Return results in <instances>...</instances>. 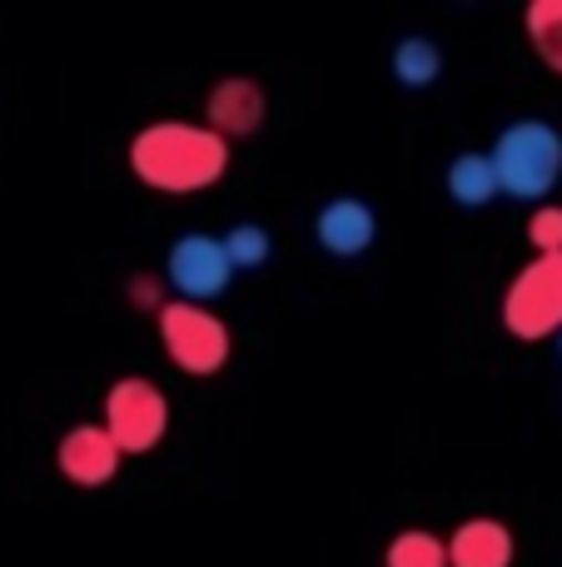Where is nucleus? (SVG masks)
Segmentation results:
<instances>
[{"label": "nucleus", "mask_w": 562, "mask_h": 567, "mask_svg": "<svg viewBox=\"0 0 562 567\" xmlns=\"http://www.w3.org/2000/svg\"><path fill=\"white\" fill-rule=\"evenodd\" d=\"M129 165L145 179L149 189H165V195H195L209 189L219 175L229 169V140H219L205 125H149L135 135L129 145Z\"/></svg>", "instance_id": "obj_1"}, {"label": "nucleus", "mask_w": 562, "mask_h": 567, "mask_svg": "<svg viewBox=\"0 0 562 567\" xmlns=\"http://www.w3.org/2000/svg\"><path fill=\"white\" fill-rule=\"evenodd\" d=\"M488 165H493L498 195L543 199L562 179V135L548 120H518L488 150Z\"/></svg>", "instance_id": "obj_2"}, {"label": "nucleus", "mask_w": 562, "mask_h": 567, "mask_svg": "<svg viewBox=\"0 0 562 567\" xmlns=\"http://www.w3.org/2000/svg\"><path fill=\"white\" fill-rule=\"evenodd\" d=\"M503 329L513 339H548L562 329V255H538L503 293Z\"/></svg>", "instance_id": "obj_3"}, {"label": "nucleus", "mask_w": 562, "mask_h": 567, "mask_svg": "<svg viewBox=\"0 0 562 567\" xmlns=\"http://www.w3.org/2000/svg\"><path fill=\"white\" fill-rule=\"evenodd\" d=\"M159 339H165L169 359L185 373L205 379V373H219L229 359V329L225 319L205 309V303H159Z\"/></svg>", "instance_id": "obj_4"}, {"label": "nucleus", "mask_w": 562, "mask_h": 567, "mask_svg": "<svg viewBox=\"0 0 562 567\" xmlns=\"http://www.w3.org/2000/svg\"><path fill=\"white\" fill-rule=\"evenodd\" d=\"M100 429L110 433V443L125 453H149L169 429V403L165 393L149 379H119L105 399V423Z\"/></svg>", "instance_id": "obj_5"}, {"label": "nucleus", "mask_w": 562, "mask_h": 567, "mask_svg": "<svg viewBox=\"0 0 562 567\" xmlns=\"http://www.w3.org/2000/svg\"><path fill=\"white\" fill-rule=\"evenodd\" d=\"M229 265L225 245L215 235H185L175 249H169V284L179 289L185 303H205V299H219L229 289Z\"/></svg>", "instance_id": "obj_6"}, {"label": "nucleus", "mask_w": 562, "mask_h": 567, "mask_svg": "<svg viewBox=\"0 0 562 567\" xmlns=\"http://www.w3.org/2000/svg\"><path fill=\"white\" fill-rule=\"evenodd\" d=\"M119 468V449L110 443V433L100 423H80L60 439V473L80 488H105Z\"/></svg>", "instance_id": "obj_7"}, {"label": "nucleus", "mask_w": 562, "mask_h": 567, "mask_svg": "<svg viewBox=\"0 0 562 567\" xmlns=\"http://www.w3.org/2000/svg\"><path fill=\"white\" fill-rule=\"evenodd\" d=\"M205 115H209L205 130H215L219 140L254 135L259 120H264V90H259L254 80H244V75H229V80H219V85L209 90Z\"/></svg>", "instance_id": "obj_8"}, {"label": "nucleus", "mask_w": 562, "mask_h": 567, "mask_svg": "<svg viewBox=\"0 0 562 567\" xmlns=\"http://www.w3.org/2000/svg\"><path fill=\"white\" fill-rule=\"evenodd\" d=\"M314 235H319V245L329 249V255H364L368 245H374V235H378V219H374V209L364 205V199H334V205H324L319 209V219H314Z\"/></svg>", "instance_id": "obj_9"}, {"label": "nucleus", "mask_w": 562, "mask_h": 567, "mask_svg": "<svg viewBox=\"0 0 562 567\" xmlns=\"http://www.w3.org/2000/svg\"><path fill=\"white\" fill-rule=\"evenodd\" d=\"M448 567H508L513 563V533L498 518H468L448 538Z\"/></svg>", "instance_id": "obj_10"}, {"label": "nucleus", "mask_w": 562, "mask_h": 567, "mask_svg": "<svg viewBox=\"0 0 562 567\" xmlns=\"http://www.w3.org/2000/svg\"><path fill=\"white\" fill-rule=\"evenodd\" d=\"M448 195H454L464 209L488 205V199L498 195V179H493L488 155H458L454 165H448Z\"/></svg>", "instance_id": "obj_11"}, {"label": "nucleus", "mask_w": 562, "mask_h": 567, "mask_svg": "<svg viewBox=\"0 0 562 567\" xmlns=\"http://www.w3.org/2000/svg\"><path fill=\"white\" fill-rule=\"evenodd\" d=\"M528 40H533L538 60L562 75V0H533L528 6Z\"/></svg>", "instance_id": "obj_12"}, {"label": "nucleus", "mask_w": 562, "mask_h": 567, "mask_svg": "<svg viewBox=\"0 0 562 567\" xmlns=\"http://www.w3.org/2000/svg\"><path fill=\"white\" fill-rule=\"evenodd\" d=\"M438 50H434V40H424V35H414V40H404V45L394 50V75L404 80L408 90H424V85H434V75H438Z\"/></svg>", "instance_id": "obj_13"}, {"label": "nucleus", "mask_w": 562, "mask_h": 567, "mask_svg": "<svg viewBox=\"0 0 562 567\" xmlns=\"http://www.w3.org/2000/svg\"><path fill=\"white\" fill-rule=\"evenodd\" d=\"M388 567H448V553L434 533H398L388 543Z\"/></svg>", "instance_id": "obj_14"}, {"label": "nucleus", "mask_w": 562, "mask_h": 567, "mask_svg": "<svg viewBox=\"0 0 562 567\" xmlns=\"http://www.w3.org/2000/svg\"><path fill=\"white\" fill-rule=\"evenodd\" d=\"M219 245H225V255L235 269H259L269 259V235L259 225H235Z\"/></svg>", "instance_id": "obj_15"}, {"label": "nucleus", "mask_w": 562, "mask_h": 567, "mask_svg": "<svg viewBox=\"0 0 562 567\" xmlns=\"http://www.w3.org/2000/svg\"><path fill=\"white\" fill-rule=\"evenodd\" d=\"M528 239L538 255H562V205H543L528 219Z\"/></svg>", "instance_id": "obj_16"}, {"label": "nucleus", "mask_w": 562, "mask_h": 567, "mask_svg": "<svg viewBox=\"0 0 562 567\" xmlns=\"http://www.w3.org/2000/svg\"><path fill=\"white\" fill-rule=\"evenodd\" d=\"M558 349H562V329H558Z\"/></svg>", "instance_id": "obj_17"}]
</instances>
